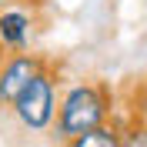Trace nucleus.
Instances as JSON below:
<instances>
[{"mask_svg":"<svg viewBox=\"0 0 147 147\" xmlns=\"http://www.w3.org/2000/svg\"><path fill=\"white\" fill-rule=\"evenodd\" d=\"M114 117H117V97L110 90V84L94 80V77H77V80L64 84L60 110H57V124L50 130V137L67 144L87 130L110 124Z\"/></svg>","mask_w":147,"mask_h":147,"instance_id":"1","label":"nucleus"},{"mask_svg":"<svg viewBox=\"0 0 147 147\" xmlns=\"http://www.w3.org/2000/svg\"><path fill=\"white\" fill-rule=\"evenodd\" d=\"M60 94H64V80H60L57 64L50 60V67L40 70L30 80V87L10 104V117L27 134H50L57 124V110H60Z\"/></svg>","mask_w":147,"mask_h":147,"instance_id":"2","label":"nucleus"},{"mask_svg":"<svg viewBox=\"0 0 147 147\" xmlns=\"http://www.w3.org/2000/svg\"><path fill=\"white\" fill-rule=\"evenodd\" d=\"M47 67H50V57L34 54V50L10 54L7 60H3V67H0V97L7 104V110H10V104L30 87V80H34L40 70H47Z\"/></svg>","mask_w":147,"mask_h":147,"instance_id":"3","label":"nucleus"},{"mask_svg":"<svg viewBox=\"0 0 147 147\" xmlns=\"http://www.w3.org/2000/svg\"><path fill=\"white\" fill-rule=\"evenodd\" d=\"M37 34V10L24 3H7L0 7V44L7 54H24L34 47Z\"/></svg>","mask_w":147,"mask_h":147,"instance_id":"4","label":"nucleus"},{"mask_svg":"<svg viewBox=\"0 0 147 147\" xmlns=\"http://www.w3.org/2000/svg\"><path fill=\"white\" fill-rule=\"evenodd\" d=\"M120 134H124V124L114 117L110 124H104V127L87 130V134H80V137L67 140L64 147H120Z\"/></svg>","mask_w":147,"mask_h":147,"instance_id":"5","label":"nucleus"},{"mask_svg":"<svg viewBox=\"0 0 147 147\" xmlns=\"http://www.w3.org/2000/svg\"><path fill=\"white\" fill-rule=\"evenodd\" d=\"M120 147H147V120L144 117H134V120L124 124Z\"/></svg>","mask_w":147,"mask_h":147,"instance_id":"6","label":"nucleus"},{"mask_svg":"<svg viewBox=\"0 0 147 147\" xmlns=\"http://www.w3.org/2000/svg\"><path fill=\"white\" fill-rule=\"evenodd\" d=\"M7 57H10V54L3 50V44H0V67H3V60H7Z\"/></svg>","mask_w":147,"mask_h":147,"instance_id":"7","label":"nucleus"},{"mask_svg":"<svg viewBox=\"0 0 147 147\" xmlns=\"http://www.w3.org/2000/svg\"><path fill=\"white\" fill-rule=\"evenodd\" d=\"M7 3H17V0H0V7H7Z\"/></svg>","mask_w":147,"mask_h":147,"instance_id":"8","label":"nucleus"},{"mask_svg":"<svg viewBox=\"0 0 147 147\" xmlns=\"http://www.w3.org/2000/svg\"><path fill=\"white\" fill-rule=\"evenodd\" d=\"M0 110H7V104H3V97H0Z\"/></svg>","mask_w":147,"mask_h":147,"instance_id":"9","label":"nucleus"}]
</instances>
